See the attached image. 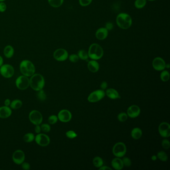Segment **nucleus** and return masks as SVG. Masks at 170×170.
Listing matches in <instances>:
<instances>
[{"mask_svg":"<svg viewBox=\"0 0 170 170\" xmlns=\"http://www.w3.org/2000/svg\"><path fill=\"white\" fill-rule=\"evenodd\" d=\"M45 85V80L42 75L35 73L29 78V87L35 91L43 90Z\"/></svg>","mask_w":170,"mask_h":170,"instance_id":"obj_1","label":"nucleus"},{"mask_svg":"<svg viewBox=\"0 0 170 170\" xmlns=\"http://www.w3.org/2000/svg\"><path fill=\"white\" fill-rule=\"evenodd\" d=\"M20 70L23 75L31 77L35 72V68L34 63L30 60H23L20 65Z\"/></svg>","mask_w":170,"mask_h":170,"instance_id":"obj_2","label":"nucleus"},{"mask_svg":"<svg viewBox=\"0 0 170 170\" xmlns=\"http://www.w3.org/2000/svg\"><path fill=\"white\" fill-rule=\"evenodd\" d=\"M116 23L122 29H127L130 28L132 24V18L127 14H119L116 18Z\"/></svg>","mask_w":170,"mask_h":170,"instance_id":"obj_3","label":"nucleus"},{"mask_svg":"<svg viewBox=\"0 0 170 170\" xmlns=\"http://www.w3.org/2000/svg\"><path fill=\"white\" fill-rule=\"evenodd\" d=\"M104 54L102 47L97 44H93L88 50V56L93 60H97L101 59Z\"/></svg>","mask_w":170,"mask_h":170,"instance_id":"obj_4","label":"nucleus"},{"mask_svg":"<svg viewBox=\"0 0 170 170\" xmlns=\"http://www.w3.org/2000/svg\"><path fill=\"white\" fill-rule=\"evenodd\" d=\"M127 152V148L124 143L118 142L115 144L112 149L113 155L118 158H121L124 156Z\"/></svg>","mask_w":170,"mask_h":170,"instance_id":"obj_5","label":"nucleus"},{"mask_svg":"<svg viewBox=\"0 0 170 170\" xmlns=\"http://www.w3.org/2000/svg\"><path fill=\"white\" fill-rule=\"evenodd\" d=\"M29 118L31 123L35 125H41L43 122V115L38 110H33L31 111L29 115Z\"/></svg>","mask_w":170,"mask_h":170,"instance_id":"obj_6","label":"nucleus"},{"mask_svg":"<svg viewBox=\"0 0 170 170\" xmlns=\"http://www.w3.org/2000/svg\"><path fill=\"white\" fill-rule=\"evenodd\" d=\"M15 69L12 65L9 64L3 65L0 67V74L6 78H10L13 76Z\"/></svg>","mask_w":170,"mask_h":170,"instance_id":"obj_7","label":"nucleus"},{"mask_svg":"<svg viewBox=\"0 0 170 170\" xmlns=\"http://www.w3.org/2000/svg\"><path fill=\"white\" fill-rule=\"evenodd\" d=\"M15 83L19 90H24L29 87V77L22 75L17 78Z\"/></svg>","mask_w":170,"mask_h":170,"instance_id":"obj_8","label":"nucleus"},{"mask_svg":"<svg viewBox=\"0 0 170 170\" xmlns=\"http://www.w3.org/2000/svg\"><path fill=\"white\" fill-rule=\"evenodd\" d=\"M105 96V93L103 90H97L91 93L88 96V101L90 102H97L104 98Z\"/></svg>","mask_w":170,"mask_h":170,"instance_id":"obj_9","label":"nucleus"},{"mask_svg":"<svg viewBox=\"0 0 170 170\" xmlns=\"http://www.w3.org/2000/svg\"><path fill=\"white\" fill-rule=\"evenodd\" d=\"M35 141L38 145L41 147H47L50 142V137L48 135L41 133L35 136Z\"/></svg>","mask_w":170,"mask_h":170,"instance_id":"obj_10","label":"nucleus"},{"mask_svg":"<svg viewBox=\"0 0 170 170\" xmlns=\"http://www.w3.org/2000/svg\"><path fill=\"white\" fill-rule=\"evenodd\" d=\"M53 57L59 62H63L68 57V53L66 50L63 49H59L56 50L53 53Z\"/></svg>","mask_w":170,"mask_h":170,"instance_id":"obj_11","label":"nucleus"},{"mask_svg":"<svg viewBox=\"0 0 170 170\" xmlns=\"http://www.w3.org/2000/svg\"><path fill=\"white\" fill-rule=\"evenodd\" d=\"M25 156L24 151L21 150H17L14 152L12 156V159L14 162L17 165H21L25 162Z\"/></svg>","mask_w":170,"mask_h":170,"instance_id":"obj_12","label":"nucleus"},{"mask_svg":"<svg viewBox=\"0 0 170 170\" xmlns=\"http://www.w3.org/2000/svg\"><path fill=\"white\" fill-rule=\"evenodd\" d=\"M159 132L164 138H168L170 136V125L169 123L164 122L159 126Z\"/></svg>","mask_w":170,"mask_h":170,"instance_id":"obj_13","label":"nucleus"},{"mask_svg":"<svg viewBox=\"0 0 170 170\" xmlns=\"http://www.w3.org/2000/svg\"><path fill=\"white\" fill-rule=\"evenodd\" d=\"M57 117L60 121L63 123H66L71 120L72 118V114L69 110L62 109L59 112L57 115Z\"/></svg>","mask_w":170,"mask_h":170,"instance_id":"obj_14","label":"nucleus"},{"mask_svg":"<svg viewBox=\"0 0 170 170\" xmlns=\"http://www.w3.org/2000/svg\"><path fill=\"white\" fill-rule=\"evenodd\" d=\"M166 62L162 58L160 57H157L153 60V68L156 71H162L164 70L166 68Z\"/></svg>","mask_w":170,"mask_h":170,"instance_id":"obj_15","label":"nucleus"},{"mask_svg":"<svg viewBox=\"0 0 170 170\" xmlns=\"http://www.w3.org/2000/svg\"><path fill=\"white\" fill-rule=\"evenodd\" d=\"M141 112L140 108L138 106L133 105L128 108L127 114L128 116L131 118H135L139 115Z\"/></svg>","mask_w":170,"mask_h":170,"instance_id":"obj_16","label":"nucleus"},{"mask_svg":"<svg viewBox=\"0 0 170 170\" xmlns=\"http://www.w3.org/2000/svg\"><path fill=\"white\" fill-rule=\"evenodd\" d=\"M12 110L9 106H4L0 107V118L6 119L12 115Z\"/></svg>","mask_w":170,"mask_h":170,"instance_id":"obj_17","label":"nucleus"},{"mask_svg":"<svg viewBox=\"0 0 170 170\" xmlns=\"http://www.w3.org/2000/svg\"><path fill=\"white\" fill-rule=\"evenodd\" d=\"M108 35V31L105 28H100L96 32V35L98 40L102 41L105 39Z\"/></svg>","mask_w":170,"mask_h":170,"instance_id":"obj_18","label":"nucleus"},{"mask_svg":"<svg viewBox=\"0 0 170 170\" xmlns=\"http://www.w3.org/2000/svg\"><path fill=\"white\" fill-rule=\"evenodd\" d=\"M111 165L112 167L116 170H121L124 167L122 160L118 157L113 159L111 162Z\"/></svg>","mask_w":170,"mask_h":170,"instance_id":"obj_19","label":"nucleus"},{"mask_svg":"<svg viewBox=\"0 0 170 170\" xmlns=\"http://www.w3.org/2000/svg\"><path fill=\"white\" fill-rule=\"evenodd\" d=\"M105 94L111 99H116L118 98H120V96L119 95V93L115 89L113 88H109L106 90Z\"/></svg>","mask_w":170,"mask_h":170,"instance_id":"obj_20","label":"nucleus"},{"mask_svg":"<svg viewBox=\"0 0 170 170\" xmlns=\"http://www.w3.org/2000/svg\"><path fill=\"white\" fill-rule=\"evenodd\" d=\"M88 69L92 72H96L99 69V65L96 60H90L87 65Z\"/></svg>","mask_w":170,"mask_h":170,"instance_id":"obj_21","label":"nucleus"},{"mask_svg":"<svg viewBox=\"0 0 170 170\" xmlns=\"http://www.w3.org/2000/svg\"><path fill=\"white\" fill-rule=\"evenodd\" d=\"M14 49L12 46L10 45L6 46L4 50V54L5 57L8 59H10L13 57L14 54Z\"/></svg>","mask_w":170,"mask_h":170,"instance_id":"obj_22","label":"nucleus"},{"mask_svg":"<svg viewBox=\"0 0 170 170\" xmlns=\"http://www.w3.org/2000/svg\"><path fill=\"white\" fill-rule=\"evenodd\" d=\"M142 136V131L139 128H135L131 131V136L134 139L138 140Z\"/></svg>","mask_w":170,"mask_h":170,"instance_id":"obj_23","label":"nucleus"},{"mask_svg":"<svg viewBox=\"0 0 170 170\" xmlns=\"http://www.w3.org/2000/svg\"><path fill=\"white\" fill-rule=\"evenodd\" d=\"M22 105V101H21V100L15 99L11 101L10 106L11 108L13 109H18L20 108Z\"/></svg>","mask_w":170,"mask_h":170,"instance_id":"obj_24","label":"nucleus"},{"mask_svg":"<svg viewBox=\"0 0 170 170\" xmlns=\"http://www.w3.org/2000/svg\"><path fill=\"white\" fill-rule=\"evenodd\" d=\"M35 136L32 133H28L26 134L23 137V140L25 142L31 143L35 140Z\"/></svg>","mask_w":170,"mask_h":170,"instance_id":"obj_25","label":"nucleus"},{"mask_svg":"<svg viewBox=\"0 0 170 170\" xmlns=\"http://www.w3.org/2000/svg\"><path fill=\"white\" fill-rule=\"evenodd\" d=\"M93 164L96 167L99 168L103 165V160L101 157H96L93 160Z\"/></svg>","mask_w":170,"mask_h":170,"instance_id":"obj_26","label":"nucleus"},{"mask_svg":"<svg viewBox=\"0 0 170 170\" xmlns=\"http://www.w3.org/2000/svg\"><path fill=\"white\" fill-rule=\"evenodd\" d=\"M64 0H48L49 4L53 8H59L62 6Z\"/></svg>","mask_w":170,"mask_h":170,"instance_id":"obj_27","label":"nucleus"},{"mask_svg":"<svg viewBox=\"0 0 170 170\" xmlns=\"http://www.w3.org/2000/svg\"><path fill=\"white\" fill-rule=\"evenodd\" d=\"M77 55L79 59L82 60H87L89 57L88 53H87L85 50H79L78 51Z\"/></svg>","mask_w":170,"mask_h":170,"instance_id":"obj_28","label":"nucleus"},{"mask_svg":"<svg viewBox=\"0 0 170 170\" xmlns=\"http://www.w3.org/2000/svg\"><path fill=\"white\" fill-rule=\"evenodd\" d=\"M157 158H158L159 160L162 161L166 162L168 160V157L166 152L164 151H160L157 154Z\"/></svg>","mask_w":170,"mask_h":170,"instance_id":"obj_29","label":"nucleus"},{"mask_svg":"<svg viewBox=\"0 0 170 170\" xmlns=\"http://www.w3.org/2000/svg\"><path fill=\"white\" fill-rule=\"evenodd\" d=\"M146 0H136L134 3L135 7L138 9H142L146 5Z\"/></svg>","mask_w":170,"mask_h":170,"instance_id":"obj_30","label":"nucleus"},{"mask_svg":"<svg viewBox=\"0 0 170 170\" xmlns=\"http://www.w3.org/2000/svg\"><path fill=\"white\" fill-rule=\"evenodd\" d=\"M160 78L164 82H167L170 79V73L167 71H164L161 73Z\"/></svg>","mask_w":170,"mask_h":170,"instance_id":"obj_31","label":"nucleus"},{"mask_svg":"<svg viewBox=\"0 0 170 170\" xmlns=\"http://www.w3.org/2000/svg\"><path fill=\"white\" fill-rule=\"evenodd\" d=\"M37 97L40 101H44L47 98V95L44 90H41L39 91H37Z\"/></svg>","mask_w":170,"mask_h":170,"instance_id":"obj_32","label":"nucleus"},{"mask_svg":"<svg viewBox=\"0 0 170 170\" xmlns=\"http://www.w3.org/2000/svg\"><path fill=\"white\" fill-rule=\"evenodd\" d=\"M128 117V116L127 113H125V112H121V113H119L118 115L117 118L119 121L121 122H124L127 120Z\"/></svg>","mask_w":170,"mask_h":170,"instance_id":"obj_33","label":"nucleus"},{"mask_svg":"<svg viewBox=\"0 0 170 170\" xmlns=\"http://www.w3.org/2000/svg\"><path fill=\"white\" fill-rule=\"evenodd\" d=\"M58 120L59 119H58L57 116H56L55 115H51L50 116H49V118H48V122L50 124H55L56 123H57Z\"/></svg>","mask_w":170,"mask_h":170,"instance_id":"obj_34","label":"nucleus"},{"mask_svg":"<svg viewBox=\"0 0 170 170\" xmlns=\"http://www.w3.org/2000/svg\"><path fill=\"white\" fill-rule=\"evenodd\" d=\"M41 131L44 133H48L51 130V127L50 125L47 123L41 124Z\"/></svg>","mask_w":170,"mask_h":170,"instance_id":"obj_35","label":"nucleus"},{"mask_svg":"<svg viewBox=\"0 0 170 170\" xmlns=\"http://www.w3.org/2000/svg\"><path fill=\"white\" fill-rule=\"evenodd\" d=\"M66 136L69 139H74L77 136V134L72 130H69L67 131L65 133Z\"/></svg>","mask_w":170,"mask_h":170,"instance_id":"obj_36","label":"nucleus"},{"mask_svg":"<svg viewBox=\"0 0 170 170\" xmlns=\"http://www.w3.org/2000/svg\"><path fill=\"white\" fill-rule=\"evenodd\" d=\"M122 162H123V165L124 167H129L131 166V161L130 159L128 158V157H124L122 159Z\"/></svg>","mask_w":170,"mask_h":170,"instance_id":"obj_37","label":"nucleus"},{"mask_svg":"<svg viewBox=\"0 0 170 170\" xmlns=\"http://www.w3.org/2000/svg\"><path fill=\"white\" fill-rule=\"evenodd\" d=\"M68 58H69V60L73 63L77 62L79 59L77 54H71V56H68Z\"/></svg>","mask_w":170,"mask_h":170,"instance_id":"obj_38","label":"nucleus"},{"mask_svg":"<svg viewBox=\"0 0 170 170\" xmlns=\"http://www.w3.org/2000/svg\"><path fill=\"white\" fill-rule=\"evenodd\" d=\"M162 146L165 149L167 150L169 149L170 147V143L169 140L166 139L163 140L162 142Z\"/></svg>","mask_w":170,"mask_h":170,"instance_id":"obj_39","label":"nucleus"},{"mask_svg":"<svg viewBox=\"0 0 170 170\" xmlns=\"http://www.w3.org/2000/svg\"><path fill=\"white\" fill-rule=\"evenodd\" d=\"M93 0H79V4L81 6L86 7L91 4Z\"/></svg>","mask_w":170,"mask_h":170,"instance_id":"obj_40","label":"nucleus"},{"mask_svg":"<svg viewBox=\"0 0 170 170\" xmlns=\"http://www.w3.org/2000/svg\"><path fill=\"white\" fill-rule=\"evenodd\" d=\"M22 168V169L24 170H29L31 169V166L29 163H27V162H24L23 163L21 164Z\"/></svg>","mask_w":170,"mask_h":170,"instance_id":"obj_41","label":"nucleus"},{"mask_svg":"<svg viewBox=\"0 0 170 170\" xmlns=\"http://www.w3.org/2000/svg\"><path fill=\"white\" fill-rule=\"evenodd\" d=\"M7 9V5L6 4L3 2H0V12L3 13L6 11Z\"/></svg>","mask_w":170,"mask_h":170,"instance_id":"obj_42","label":"nucleus"},{"mask_svg":"<svg viewBox=\"0 0 170 170\" xmlns=\"http://www.w3.org/2000/svg\"><path fill=\"white\" fill-rule=\"evenodd\" d=\"M113 28V24L111 22H107L106 24L105 28L108 31V30H111Z\"/></svg>","mask_w":170,"mask_h":170,"instance_id":"obj_43","label":"nucleus"},{"mask_svg":"<svg viewBox=\"0 0 170 170\" xmlns=\"http://www.w3.org/2000/svg\"><path fill=\"white\" fill-rule=\"evenodd\" d=\"M107 87H108V84L106 81H103L100 85L101 90H105L107 88Z\"/></svg>","mask_w":170,"mask_h":170,"instance_id":"obj_44","label":"nucleus"},{"mask_svg":"<svg viewBox=\"0 0 170 170\" xmlns=\"http://www.w3.org/2000/svg\"><path fill=\"white\" fill-rule=\"evenodd\" d=\"M35 131L37 134H39L41 132V129L40 125H35Z\"/></svg>","mask_w":170,"mask_h":170,"instance_id":"obj_45","label":"nucleus"},{"mask_svg":"<svg viewBox=\"0 0 170 170\" xmlns=\"http://www.w3.org/2000/svg\"><path fill=\"white\" fill-rule=\"evenodd\" d=\"M11 103V101L10 99H6L4 101L5 106H9L10 105Z\"/></svg>","mask_w":170,"mask_h":170,"instance_id":"obj_46","label":"nucleus"},{"mask_svg":"<svg viewBox=\"0 0 170 170\" xmlns=\"http://www.w3.org/2000/svg\"><path fill=\"white\" fill-rule=\"evenodd\" d=\"M99 169L100 170H112V169L111 168L109 167H108V166H101V167H100L99 168Z\"/></svg>","mask_w":170,"mask_h":170,"instance_id":"obj_47","label":"nucleus"},{"mask_svg":"<svg viewBox=\"0 0 170 170\" xmlns=\"http://www.w3.org/2000/svg\"><path fill=\"white\" fill-rule=\"evenodd\" d=\"M3 63H4V60H3V57L0 56V67L3 65Z\"/></svg>","mask_w":170,"mask_h":170,"instance_id":"obj_48","label":"nucleus"},{"mask_svg":"<svg viewBox=\"0 0 170 170\" xmlns=\"http://www.w3.org/2000/svg\"><path fill=\"white\" fill-rule=\"evenodd\" d=\"M151 159H152V160H153V161H156V160L157 159V156L153 155L152 157H151Z\"/></svg>","mask_w":170,"mask_h":170,"instance_id":"obj_49","label":"nucleus"},{"mask_svg":"<svg viewBox=\"0 0 170 170\" xmlns=\"http://www.w3.org/2000/svg\"><path fill=\"white\" fill-rule=\"evenodd\" d=\"M170 65L169 64H166V68H170Z\"/></svg>","mask_w":170,"mask_h":170,"instance_id":"obj_50","label":"nucleus"},{"mask_svg":"<svg viewBox=\"0 0 170 170\" xmlns=\"http://www.w3.org/2000/svg\"><path fill=\"white\" fill-rule=\"evenodd\" d=\"M148 1H156V0H148Z\"/></svg>","mask_w":170,"mask_h":170,"instance_id":"obj_51","label":"nucleus"},{"mask_svg":"<svg viewBox=\"0 0 170 170\" xmlns=\"http://www.w3.org/2000/svg\"><path fill=\"white\" fill-rule=\"evenodd\" d=\"M4 1H5V0H0V2H4Z\"/></svg>","mask_w":170,"mask_h":170,"instance_id":"obj_52","label":"nucleus"}]
</instances>
